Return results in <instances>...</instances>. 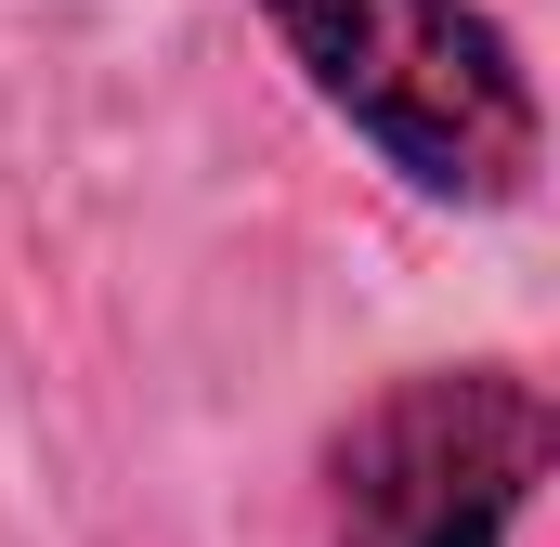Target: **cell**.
Listing matches in <instances>:
<instances>
[{
	"label": "cell",
	"instance_id": "6da1fadb",
	"mask_svg": "<svg viewBox=\"0 0 560 547\" xmlns=\"http://www.w3.org/2000/svg\"><path fill=\"white\" fill-rule=\"evenodd\" d=\"M300 92L430 209H522L548 170V105L482 0H248Z\"/></svg>",
	"mask_w": 560,
	"mask_h": 547
},
{
	"label": "cell",
	"instance_id": "7a4b0ae2",
	"mask_svg": "<svg viewBox=\"0 0 560 547\" xmlns=\"http://www.w3.org/2000/svg\"><path fill=\"white\" fill-rule=\"evenodd\" d=\"M560 456V417L522 365H405L326 430L313 522L326 547H509Z\"/></svg>",
	"mask_w": 560,
	"mask_h": 547
}]
</instances>
